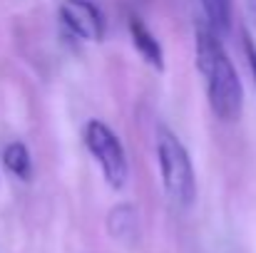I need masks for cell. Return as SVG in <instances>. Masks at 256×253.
Listing matches in <instances>:
<instances>
[{
	"label": "cell",
	"instance_id": "cell-4",
	"mask_svg": "<svg viewBox=\"0 0 256 253\" xmlns=\"http://www.w3.org/2000/svg\"><path fill=\"white\" fill-rule=\"evenodd\" d=\"M60 20L80 40L100 42L104 37V15L90 0H65L60 5Z\"/></svg>",
	"mask_w": 256,
	"mask_h": 253
},
{
	"label": "cell",
	"instance_id": "cell-5",
	"mask_svg": "<svg viewBox=\"0 0 256 253\" xmlns=\"http://www.w3.org/2000/svg\"><path fill=\"white\" fill-rule=\"evenodd\" d=\"M130 37H132V45H134V50L140 52V57H142L147 65H152L157 72H162V70H164L162 45H160V40L152 35V30H150L140 17H132V20H130Z\"/></svg>",
	"mask_w": 256,
	"mask_h": 253
},
{
	"label": "cell",
	"instance_id": "cell-1",
	"mask_svg": "<svg viewBox=\"0 0 256 253\" xmlns=\"http://www.w3.org/2000/svg\"><path fill=\"white\" fill-rule=\"evenodd\" d=\"M194 55H196V70L206 84L212 112L222 122H236L244 109V89L234 62L229 60V55L219 42V35L209 25L196 27Z\"/></svg>",
	"mask_w": 256,
	"mask_h": 253
},
{
	"label": "cell",
	"instance_id": "cell-6",
	"mask_svg": "<svg viewBox=\"0 0 256 253\" xmlns=\"http://www.w3.org/2000/svg\"><path fill=\"white\" fill-rule=\"evenodd\" d=\"M2 164L5 169L18 176L20 181H30L32 179V159H30V149L22 142H10L2 149Z\"/></svg>",
	"mask_w": 256,
	"mask_h": 253
},
{
	"label": "cell",
	"instance_id": "cell-7",
	"mask_svg": "<svg viewBox=\"0 0 256 253\" xmlns=\"http://www.w3.org/2000/svg\"><path fill=\"white\" fill-rule=\"evenodd\" d=\"M206 15V25L216 35H226L234 20V0H199Z\"/></svg>",
	"mask_w": 256,
	"mask_h": 253
},
{
	"label": "cell",
	"instance_id": "cell-3",
	"mask_svg": "<svg viewBox=\"0 0 256 253\" xmlns=\"http://www.w3.org/2000/svg\"><path fill=\"white\" fill-rule=\"evenodd\" d=\"M82 137H85L87 152L97 162L104 181L114 191H122L127 186V179H130V164H127V154H124V147H122L120 137L100 119L87 122Z\"/></svg>",
	"mask_w": 256,
	"mask_h": 253
},
{
	"label": "cell",
	"instance_id": "cell-8",
	"mask_svg": "<svg viewBox=\"0 0 256 253\" xmlns=\"http://www.w3.org/2000/svg\"><path fill=\"white\" fill-rule=\"evenodd\" d=\"M242 40H244V55H246V62H249V70H252V77L256 84V42L252 40L249 32H244Z\"/></svg>",
	"mask_w": 256,
	"mask_h": 253
},
{
	"label": "cell",
	"instance_id": "cell-2",
	"mask_svg": "<svg viewBox=\"0 0 256 253\" xmlns=\"http://www.w3.org/2000/svg\"><path fill=\"white\" fill-rule=\"evenodd\" d=\"M157 162H160V176L162 186L172 196L174 204L182 209L192 206L196 199V174L189 157V149L182 144V139L170 127H157Z\"/></svg>",
	"mask_w": 256,
	"mask_h": 253
},
{
	"label": "cell",
	"instance_id": "cell-9",
	"mask_svg": "<svg viewBox=\"0 0 256 253\" xmlns=\"http://www.w3.org/2000/svg\"><path fill=\"white\" fill-rule=\"evenodd\" d=\"M244 5H246L249 20H252V25H254V30H256V0H244Z\"/></svg>",
	"mask_w": 256,
	"mask_h": 253
}]
</instances>
